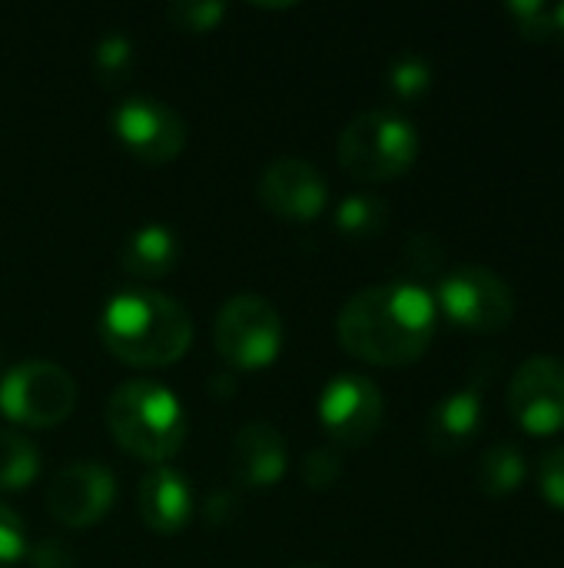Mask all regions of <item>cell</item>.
I'll return each mask as SVG.
<instances>
[{
    "mask_svg": "<svg viewBox=\"0 0 564 568\" xmlns=\"http://www.w3.org/2000/svg\"><path fill=\"white\" fill-rule=\"evenodd\" d=\"M439 323L435 300L419 283H379L346 300L336 320L339 343L349 356L399 369L425 356Z\"/></svg>",
    "mask_w": 564,
    "mask_h": 568,
    "instance_id": "1",
    "label": "cell"
},
{
    "mask_svg": "<svg viewBox=\"0 0 564 568\" xmlns=\"http://www.w3.org/2000/svg\"><path fill=\"white\" fill-rule=\"evenodd\" d=\"M100 339L120 363L160 369L186 356L193 320L176 300L156 290H123L103 306Z\"/></svg>",
    "mask_w": 564,
    "mask_h": 568,
    "instance_id": "2",
    "label": "cell"
},
{
    "mask_svg": "<svg viewBox=\"0 0 564 568\" xmlns=\"http://www.w3.org/2000/svg\"><path fill=\"white\" fill-rule=\"evenodd\" d=\"M106 429L123 453L163 466L183 449L189 423L173 389L153 379H130L106 403Z\"/></svg>",
    "mask_w": 564,
    "mask_h": 568,
    "instance_id": "3",
    "label": "cell"
},
{
    "mask_svg": "<svg viewBox=\"0 0 564 568\" xmlns=\"http://www.w3.org/2000/svg\"><path fill=\"white\" fill-rule=\"evenodd\" d=\"M339 166L359 183H386L419 160V130L399 110H366L339 136Z\"/></svg>",
    "mask_w": 564,
    "mask_h": 568,
    "instance_id": "4",
    "label": "cell"
},
{
    "mask_svg": "<svg viewBox=\"0 0 564 568\" xmlns=\"http://www.w3.org/2000/svg\"><path fill=\"white\" fill-rule=\"evenodd\" d=\"M213 346L219 359L236 373L269 369L283 353V320L269 300L239 293L216 313Z\"/></svg>",
    "mask_w": 564,
    "mask_h": 568,
    "instance_id": "5",
    "label": "cell"
},
{
    "mask_svg": "<svg viewBox=\"0 0 564 568\" xmlns=\"http://www.w3.org/2000/svg\"><path fill=\"white\" fill-rule=\"evenodd\" d=\"M76 406L73 376L47 359H27L0 376V413L13 426L53 429L70 419Z\"/></svg>",
    "mask_w": 564,
    "mask_h": 568,
    "instance_id": "6",
    "label": "cell"
},
{
    "mask_svg": "<svg viewBox=\"0 0 564 568\" xmlns=\"http://www.w3.org/2000/svg\"><path fill=\"white\" fill-rule=\"evenodd\" d=\"M435 310L469 333H502L515 320V293L512 286L492 273L489 266L465 263L449 270L435 290Z\"/></svg>",
    "mask_w": 564,
    "mask_h": 568,
    "instance_id": "7",
    "label": "cell"
},
{
    "mask_svg": "<svg viewBox=\"0 0 564 568\" xmlns=\"http://www.w3.org/2000/svg\"><path fill=\"white\" fill-rule=\"evenodd\" d=\"M319 423L326 436L342 449H362L369 446L386 419V399L382 389L362 376V373H339L326 383L319 393Z\"/></svg>",
    "mask_w": 564,
    "mask_h": 568,
    "instance_id": "8",
    "label": "cell"
},
{
    "mask_svg": "<svg viewBox=\"0 0 564 568\" xmlns=\"http://www.w3.org/2000/svg\"><path fill=\"white\" fill-rule=\"evenodd\" d=\"M113 133L116 140L143 163H173L186 146V123L183 116L153 97H130L113 110Z\"/></svg>",
    "mask_w": 564,
    "mask_h": 568,
    "instance_id": "9",
    "label": "cell"
},
{
    "mask_svg": "<svg viewBox=\"0 0 564 568\" xmlns=\"http://www.w3.org/2000/svg\"><path fill=\"white\" fill-rule=\"evenodd\" d=\"M509 413L529 436L564 433V363L558 356H532L515 369Z\"/></svg>",
    "mask_w": 564,
    "mask_h": 568,
    "instance_id": "10",
    "label": "cell"
},
{
    "mask_svg": "<svg viewBox=\"0 0 564 568\" xmlns=\"http://www.w3.org/2000/svg\"><path fill=\"white\" fill-rule=\"evenodd\" d=\"M259 203L286 223H312L326 213L329 183L302 156H279L259 176Z\"/></svg>",
    "mask_w": 564,
    "mask_h": 568,
    "instance_id": "11",
    "label": "cell"
},
{
    "mask_svg": "<svg viewBox=\"0 0 564 568\" xmlns=\"http://www.w3.org/2000/svg\"><path fill=\"white\" fill-rule=\"evenodd\" d=\"M116 503V476L96 463H73L60 469L47 489L50 516L66 529L96 526Z\"/></svg>",
    "mask_w": 564,
    "mask_h": 568,
    "instance_id": "12",
    "label": "cell"
},
{
    "mask_svg": "<svg viewBox=\"0 0 564 568\" xmlns=\"http://www.w3.org/2000/svg\"><path fill=\"white\" fill-rule=\"evenodd\" d=\"M233 476L249 489H269L279 486L289 473V453L276 426L269 423H249L236 433L233 453H229Z\"/></svg>",
    "mask_w": 564,
    "mask_h": 568,
    "instance_id": "13",
    "label": "cell"
},
{
    "mask_svg": "<svg viewBox=\"0 0 564 568\" xmlns=\"http://www.w3.org/2000/svg\"><path fill=\"white\" fill-rule=\"evenodd\" d=\"M136 509L150 532L156 536H180L193 519V489L183 473L156 466L140 479Z\"/></svg>",
    "mask_w": 564,
    "mask_h": 568,
    "instance_id": "14",
    "label": "cell"
},
{
    "mask_svg": "<svg viewBox=\"0 0 564 568\" xmlns=\"http://www.w3.org/2000/svg\"><path fill=\"white\" fill-rule=\"evenodd\" d=\"M482 419H485L482 389L479 386L455 389L432 409L425 426V443L439 456H455L479 436Z\"/></svg>",
    "mask_w": 564,
    "mask_h": 568,
    "instance_id": "15",
    "label": "cell"
},
{
    "mask_svg": "<svg viewBox=\"0 0 564 568\" xmlns=\"http://www.w3.org/2000/svg\"><path fill=\"white\" fill-rule=\"evenodd\" d=\"M120 263L130 276L140 280H163L180 263V240L163 223H146L133 230L120 250Z\"/></svg>",
    "mask_w": 564,
    "mask_h": 568,
    "instance_id": "16",
    "label": "cell"
},
{
    "mask_svg": "<svg viewBox=\"0 0 564 568\" xmlns=\"http://www.w3.org/2000/svg\"><path fill=\"white\" fill-rule=\"evenodd\" d=\"M475 479H479V489L485 496L502 499V496H512L515 489H522V483L529 479V463H525L519 446L499 443V446L482 453Z\"/></svg>",
    "mask_w": 564,
    "mask_h": 568,
    "instance_id": "17",
    "label": "cell"
},
{
    "mask_svg": "<svg viewBox=\"0 0 564 568\" xmlns=\"http://www.w3.org/2000/svg\"><path fill=\"white\" fill-rule=\"evenodd\" d=\"M389 226V206L372 193H352L336 206V230L346 240H376Z\"/></svg>",
    "mask_w": 564,
    "mask_h": 568,
    "instance_id": "18",
    "label": "cell"
},
{
    "mask_svg": "<svg viewBox=\"0 0 564 568\" xmlns=\"http://www.w3.org/2000/svg\"><path fill=\"white\" fill-rule=\"evenodd\" d=\"M37 476H40L37 446L13 429H0V493H20Z\"/></svg>",
    "mask_w": 564,
    "mask_h": 568,
    "instance_id": "19",
    "label": "cell"
},
{
    "mask_svg": "<svg viewBox=\"0 0 564 568\" xmlns=\"http://www.w3.org/2000/svg\"><path fill=\"white\" fill-rule=\"evenodd\" d=\"M386 87L399 103H416L432 90V67L419 53H402L386 70Z\"/></svg>",
    "mask_w": 564,
    "mask_h": 568,
    "instance_id": "20",
    "label": "cell"
},
{
    "mask_svg": "<svg viewBox=\"0 0 564 568\" xmlns=\"http://www.w3.org/2000/svg\"><path fill=\"white\" fill-rule=\"evenodd\" d=\"M223 17H226V3H213V0H180L166 10V20L186 33H209L223 23Z\"/></svg>",
    "mask_w": 564,
    "mask_h": 568,
    "instance_id": "21",
    "label": "cell"
},
{
    "mask_svg": "<svg viewBox=\"0 0 564 568\" xmlns=\"http://www.w3.org/2000/svg\"><path fill=\"white\" fill-rule=\"evenodd\" d=\"M93 67L103 83H120L133 67V43L120 33H110L93 50Z\"/></svg>",
    "mask_w": 564,
    "mask_h": 568,
    "instance_id": "22",
    "label": "cell"
},
{
    "mask_svg": "<svg viewBox=\"0 0 564 568\" xmlns=\"http://www.w3.org/2000/svg\"><path fill=\"white\" fill-rule=\"evenodd\" d=\"M509 17L515 20V30L525 40H532V43L552 40V3H542V0H512L509 3Z\"/></svg>",
    "mask_w": 564,
    "mask_h": 568,
    "instance_id": "23",
    "label": "cell"
},
{
    "mask_svg": "<svg viewBox=\"0 0 564 568\" xmlns=\"http://www.w3.org/2000/svg\"><path fill=\"white\" fill-rule=\"evenodd\" d=\"M302 483L309 486V489H332L336 483H339V476H342V459H339V453H332V449H309L306 456H302Z\"/></svg>",
    "mask_w": 564,
    "mask_h": 568,
    "instance_id": "24",
    "label": "cell"
},
{
    "mask_svg": "<svg viewBox=\"0 0 564 568\" xmlns=\"http://www.w3.org/2000/svg\"><path fill=\"white\" fill-rule=\"evenodd\" d=\"M27 549L30 546H27V526H23V519L13 509L0 506V568L17 566L27 556Z\"/></svg>",
    "mask_w": 564,
    "mask_h": 568,
    "instance_id": "25",
    "label": "cell"
},
{
    "mask_svg": "<svg viewBox=\"0 0 564 568\" xmlns=\"http://www.w3.org/2000/svg\"><path fill=\"white\" fill-rule=\"evenodd\" d=\"M402 260H406V266H409L412 273L425 276V273H435V270L445 263V250H442V243H439L435 236L416 233V236H409Z\"/></svg>",
    "mask_w": 564,
    "mask_h": 568,
    "instance_id": "26",
    "label": "cell"
},
{
    "mask_svg": "<svg viewBox=\"0 0 564 568\" xmlns=\"http://www.w3.org/2000/svg\"><path fill=\"white\" fill-rule=\"evenodd\" d=\"M539 493L552 509L564 513V446L552 449L539 463Z\"/></svg>",
    "mask_w": 564,
    "mask_h": 568,
    "instance_id": "27",
    "label": "cell"
},
{
    "mask_svg": "<svg viewBox=\"0 0 564 568\" xmlns=\"http://www.w3.org/2000/svg\"><path fill=\"white\" fill-rule=\"evenodd\" d=\"M30 562H33V568H70L73 566V556H70V549L63 542L47 539V542L33 546Z\"/></svg>",
    "mask_w": 564,
    "mask_h": 568,
    "instance_id": "28",
    "label": "cell"
},
{
    "mask_svg": "<svg viewBox=\"0 0 564 568\" xmlns=\"http://www.w3.org/2000/svg\"><path fill=\"white\" fill-rule=\"evenodd\" d=\"M552 40L564 50V3H552Z\"/></svg>",
    "mask_w": 564,
    "mask_h": 568,
    "instance_id": "29",
    "label": "cell"
},
{
    "mask_svg": "<svg viewBox=\"0 0 564 568\" xmlns=\"http://www.w3.org/2000/svg\"><path fill=\"white\" fill-rule=\"evenodd\" d=\"M296 568H322V566H296Z\"/></svg>",
    "mask_w": 564,
    "mask_h": 568,
    "instance_id": "30",
    "label": "cell"
}]
</instances>
